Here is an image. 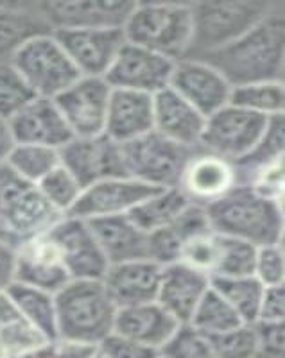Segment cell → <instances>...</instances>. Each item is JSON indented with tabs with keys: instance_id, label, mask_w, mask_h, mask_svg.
Returning a JSON list of instances; mask_svg holds the SVG:
<instances>
[{
	"instance_id": "cell-41",
	"label": "cell",
	"mask_w": 285,
	"mask_h": 358,
	"mask_svg": "<svg viewBox=\"0 0 285 358\" xmlns=\"http://www.w3.org/2000/svg\"><path fill=\"white\" fill-rule=\"evenodd\" d=\"M253 276L264 287L285 285V252L284 244H271L257 248Z\"/></svg>"
},
{
	"instance_id": "cell-31",
	"label": "cell",
	"mask_w": 285,
	"mask_h": 358,
	"mask_svg": "<svg viewBox=\"0 0 285 358\" xmlns=\"http://www.w3.org/2000/svg\"><path fill=\"white\" fill-rule=\"evenodd\" d=\"M230 104L258 115L273 118L285 113V86L284 81L249 83V85L232 88Z\"/></svg>"
},
{
	"instance_id": "cell-19",
	"label": "cell",
	"mask_w": 285,
	"mask_h": 358,
	"mask_svg": "<svg viewBox=\"0 0 285 358\" xmlns=\"http://www.w3.org/2000/svg\"><path fill=\"white\" fill-rule=\"evenodd\" d=\"M13 143H29L62 149L74 138L65 118L57 110L53 99L33 97L8 120Z\"/></svg>"
},
{
	"instance_id": "cell-30",
	"label": "cell",
	"mask_w": 285,
	"mask_h": 358,
	"mask_svg": "<svg viewBox=\"0 0 285 358\" xmlns=\"http://www.w3.org/2000/svg\"><path fill=\"white\" fill-rule=\"evenodd\" d=\"M188 199L178 187L160 188L155 194L139 203L127 213L144 233L156 231L160 228H167L174 222L176 217L188 206Z\"/></svg>"
},
{
	"instance_id": "cell-6",
	"label": "cell",
	"mask_w": 285,
	"mask_h": 358,
	"mask_svg": "<svg viewBox=\"0 0 285 358\" xmlns=\"http://www.w3.org/2000/svg\"><path fill=\"white\" fill-rule=\"evenodd\" d=\"M65 215L50 206L36 185H31L0 165V242L17 249L47 233Z\"/></svg>"
},
{
	"instance_id": "cell-23",
	"label": "cell",
	"mask_w": 285,
	"mask_h": 358,
	"mask_svg": "<svg viewBox=\"0 0 285 358\" xmlns=\"http://www.w3.org/2000/svg\"><path fill=\"white\" fill-rule=\"evenodd\" d=\"M210 290V278L188 265L172 264L162 267L156 303L169 312L179 324L188 322L192 312Z\"/></svg>"
},
{
	"instance_id": "cell-49",
	"label": "cell",
	"mask_w": 285,
	"mask_h": 358,
	"mask_svg": "<svg viewBox=\"0 0 285 358\" xmlns=\"http://www.w3.org/2000/svg\"><path fill=\"white\" fill-rule=\"evenodd\" d=\"M50 344H53V342H50ZM50 344H45V346H40V348H34V350L24 351V353L13 355V357H9V358H49Z\"/></svg>"
},
{
	"instance_id": "cell-46",
	"label": "cell",
	"mask_w": 285,
	"mask_h": 358,
	"mask_svg": "<svg viewBox=\"0 0 285 358\" xmlns=\"http://www.w3.org/2000/svg\"><path fill=\"white\" fill-rule=\"evenodd\" d=\"M17 273V249L0 242V294L8 292L15 283Z\"/></svg>"
},
{
	"instance_id": "cell-42",
	"label": "cell",
	"mask_w": 285,
	"mask_h": 358,
	"mask_svg": "<svg viewBox=\"0 0 285 358\" xmlns=\"http://www.w3.org/2000/svg\"><path fill=\"white\" fill-rule=\"evenodd\" d=\"M183 242L172 231L171 226L147 233V260L155 262L160 267L178 264L181 258Z\"/></svg>"
},
{
	"instance_id": "cell-1",
	"label": "cell",
	"mask_w": 285,
	"mask_h": 358,
	"mask_svg": "<svg viewBox=\"0 0 285 358\" xmlns=\"http://www.w3.org/2000/svg\"><path fill=\"white\" fill-rule=\"evenodd\" d=\"M200 59L210 63L217 72L223 73L232 88L249 83L284 81V4L277 2L267 17L258 22L244 36Z\"/></svg>"
},
{
	"instance_id": "cell-38",
	"label": "cell",
	"mask_w": 285,
	"mask_h": 358,
	"mask_svg": "<svg viewBox=\"0 0 285 358\" xmlns=\"http://www.w3.org/2000/svg\"><path fill=\"white\" fill-rule=\"evenodd\" d=\"M214 358H258L257 331L253 324H241L226 334L210 337Z\"/></svg>"
},
{
	"instance_id": "cell-5",
	"label": "cell",
	"mask_w": 285,
	"mask_h": 358,
	"mask_svg": "<svg viewBox=\"0 0 285 358\" xmlns=\"http://www.w3.org/2000/svg\"><path fill=\"white\" fill-rule=\"evenodd\" d=\"M123 31L130 43L179 62L192 40L190 2H134Z\"/></svg>"
},
{
	"instance_id": "cell-8",
	"label": "cell",
	"mask_w": 285,
	"mask_h": 358,
	"mask_svg": "<svg viewBox=\"0 0 285 358\" xmlns=\"http://www.w3.org/2000/svg\"><path fill=\"white\" fill-rule=\"evenodd\" d=\"M120 147L127 178L153 188L178 187L185 163L194 151L163 138L155 129Z\"/></svg>"
},
{
	"instance_id": "cell-47",
	"label": "cell",
	"mask_w": 285,
	"mask_h": 358,
	"mask_svg": "<svg viewBox=\"0 0 285 358\" xmlns=\"http://www.w3.org/2000/svg\"><path fill=\"white\" fill-rule=\"evenodd\" d=\"M97 351L95 346L81 344V342L54 341L50 344L49 358H92Z\"/></svg>"
},
{
	"instance_id": "cell-24",
	"label": "cell",
	"mask_w": 285,
	"mask_h": 358,
	"mask_svg": "<svg viewBox=\"0 0 285 358\" xmlns=\"http://www.w3.org/2000/svg\"><path fill=\"white\" fill-rule=\"evenodd\" d=\"M153 131V95L111 88L104 134L117 143H127Z\"/></svg>"
},
{
	"instance_id": "cell-34",
	"label": "cell",
	"mask_w": 285,
	"mask_h": 358,
	"mask_svg": "<svg viewBox=\"0 0 285 358\" xmlns=\"http://www.w3.org/2000/svg\"><path fill=\"white\" fill-rule=\"evenodd\" d=\"M188 324L194 326L197 331L207 337H216V335L226 334L244 322L237 315L235 310L210 287L203 299L197 303L196 310L192 312Z\"/></svg>"
},
{
	"instance_id": "cell-17",
	"label": "cell",
	"mask_w": 285,
	"mask_h": 358,
	"mask_svg": "<svg viewBox=\"0 0 285 358\" xmlns=\"http://www.w3.org/2000/svg\"><path fill=\"white\" fill-rule=\"evenodd\" d=\"M237 185L239 179L232 162L197 147L185 163L178 188L188 203L207 208L232 192Z\"/></svg>"
},
{
	"instance_id": "cell-14",
	"label": "cell",
	"mask_w": 285,
	"mask_h": 358,
	"mask_svg": "<svg viewBox=\"0 0 285 358\" xmlns=\"http://www.w3.org/2000/svg\"><path fill=\"white\" fill-rule=\"evenodd\" d=\"M111 86L101 78H79L53 99L74 136L104 133Z\"/></svg>"
},
{
	"instance_id": "cell-44",
	"label": "cell",
	"mask_w": 285,
	"mask_h": 358,
	"mask_svg": "<svg viewBox=\"0 0 285 358\" xmlns=\"http://www.w3.org/2000/svg\"><path fill=\"white\" fill-rule=\"evenodd\" d=\"M258 358L285 357V322H255Z\"/></svg>"
},
{
	"instance_id": "cell-35",
	"label": "cell",
	"mask_w": 285,
	"mask_h": 358,
	"mask_svg": "<svg viewBox=\"0 0 285 358\" xmlns=\"http://www.w3.org/2000/svg\"><path fill=\"white\" fill-rule=\"evenodd\" d=\"M36 187L41 192V196L45 197V201L60 215H69L83 194V187L78 183V179L74 178L62 163L50 174L45 176Z\"/></svg>"
},
{
	"instance_id": "cell-18",
	"label": "cell",
	"mask_w": 285,
	"mask_h": 358,
	"mask_svg": "<svg viewBox=\"0 0 285 358\" xmlns=\"http://www.w3.org/2000/svg\"><path fill=\"white\" fill-rule=\"evenodd\" d=\"M160 188L147 187L131 178L104 179L95 185L83 188L78 204L69 215L85 220L102 219V217L127 215L146 197Z\"/></svg>"
},
{
	"instance_id": "cell-26",
	"label": "cell",
	"mask_w": 285,
	"mask_h": 358,
	"mask_svg": "<svg viewBox=\"0 0 285 358\" xmlns=\"http://www.w3.org/2000/svg\"><path fill=\"white\" fill-rule=\"evenodd\" d=\"M86 222L101 245L108 267L147 258V233H144L127 215L102 217Z\"/></svg>"
},
{
	"instance_id": "cell-25",
	"label": "cell",
	"mask_w": 285,
	"mask_h": 358,
	"mask_svg": "<svg viewBox=\"0 0 285 358\" xmlns=\"http://www.w3.org/2000/svg\"><path fill=\"white\" fill-rule=\"evenodd\" d=\"M178 326L179 322L171 313L151 301L118 308L113 331L160 351Z\"/></svg>"
},
{
	"instance_id": "cell-15",
	"label": "cell",
	"mask_w": 285,
	"mask_h": 358,
	"mask_svg": "<svg viewBox=\"0 0 285 358\" xmlns=\"http://www.w3.org/2000/svg\"><path fill=\"white\" fill-rule=\"evenodd\" d=\"M134 2L106 0H54L38 2V9L53 33L69 29H123Z\"/></svg>"
},
{
	"instance_id": "cell-40",
	"label": "cell",
	"mask_w": 285,
	"mask_h": 358,
	"mask_svg": "<svg viewBox=\"0 0 285 358\" xmlns=\"http://www.w3.org/2000/svg\"><path fill=\"white\" fill-rule=\"evenodd\" d=\"M217 257H219V235L208 231L185 242L179 262L207 274L208 278H212L217 265Z\"/></svg>"
},
{
	"instance_id": "cell-20",
	"label": "cell",
	"mask_w": 285,
	"mask_h": 358,
	"mask_svg": "<svg viewBox=\"0 0 285 358\" xmlns=\"http://www.w3.org/2000/svg\"><path fill=\"white\" fill-rule=\"evenodd\" d=\"M15 281L50 294L60 292L69 283L70 276L49 231L18 245Z\"/></svg>"
},
{
	"instance_id": "cell-22",
	"label": "cell",
	"mask_w": 285,
	"mask_h": 358,
	"mask_svg": "<svg viewBox=\"0 0 285 358\" xmlns=\"http://www.w3.org/2000/svg\"><path fill=\"white\" fill-rule=\"evenodd\" d=\"M162 267L155 262L131 260L110 265L102 278L108 294L118 308L156 301Z\"/></svg>"
},
{
	"instance_id": "cell-16",
	"label": "cell",
	"mask_w": 285,
	"mask_h": 358,
	"mask_svg": "<svg viewBox=\"0 0 285 358\" xmlns=\"http://www.w3.org/2000/svg\"><path fill=\"white\" fill-rule=\"evenodd\" d=\"M169 88L196 108L203 117H210L230 104L232 85L210 63L196 57H183L174 63Z\"/></svg>"
},
{
	"instance_id": "cell-3",
	"label": "cell",
	"mask_w": 285,
	"mask_h": 358,
	"mask_svg": "<svg viewBox=\"0 0 285 358\" xmlns=\"http://www.w3.org/2000/svg\"><path fill=\"white\" fill-rule=\"evenodd\" d=\"M56 296V341L97 348L113 334L118 306L102 280H70Z\"/></svg>"
},
{
	"instance_id": "cell-27",
	"label": "cell",
	"mask_w": 285,
	"mask_h": 358,
	"mask_svg": "<svg viewBox=\"0 0 285 358\" xmlns=\"http://www.w3.org/2000/svg\"><path fill=\"white\" fill-rule=\"evenodd\" d=\"M47 33H53V29L38 9V2L0 4V65L11 63L25 41Z\"/></svg>"
},
{
	"instance_id": "cell-37",
	"label": "cell",
	"mask_w": 285,
	"mask_h": 358,
	"mask_svg": "<svg viewBox=\"0 0 285 358\" xmlns=\"http://www.w3.org/2000/svg\"><path fill=\"white\" fill-rule=\"evenodd\" d=\"M163 358H214L210 337L188 322L179 324L158 351Z\"/></svg>"
},
{
	"instance_id": "cell-50",
	"label": "cell",
	"mask_w": 285,
	"mask_h": 358,
	"mask_svg": "<svg viewBox=\"0 0 285 358\" xmlns=\"http://www.w3.org/2000/svg\"><path fill=\"white\" fill-rule=\"evenodd\" d=\"M92 358H106V357H104V355H102L101 351L97 350V351H95V355H94V357H92Z\"/></svg>"
},
{
	"instance_id": "cell-7",
	"label": "cell",
	"mask_w": 285,
	"mask_h": 358,
	"mask_svg": "<svg viewBox=\"0 0 285 358\" xmlns=\"http://www.w3.org/2000/svg\"><path fill=\"white\" fill-rule=\"evenodd\" d=\"M11 66L34 97L56 99L81 78L53 33L25 41L13 56Z\"/></svg>"
},
{
	"instance_id": "cell-29",
	"label": "cell",
	"mask_w": 285,
	"mask_h": 358,
	"mask_svg": "<svg viewBox=\"0 0 285 358\" xmlns=\"http://www.w3.org/2000/svg\"><path fill=\"white\" fill-rule=\"evenodd\" d=\"M284 143H285V122L284 115L269 118L262 138L253 147L251 151L239 159L235 165L239 185H248L255 176L274 163L284 162Z\"/></svg>"
},
{
	"instance_id": "cell-4",
	"label": "cell",
	"mask_w": 285,
	"mask_h": 358,
	"mask_svg": "<svg viewBox=\"0 0 285 358\" xmlns=\"http://www.w3.org/2000/svg\"><path fill=\"white\" fill-rule=\"evenodd\" d=\"M277 2L217 0L190 2L192 40L185 57H204L228 47L264 20Z\"/></svg>"
},
{
	"instance_id": "cell-32",
	"label": "cell",
	"mask_w": 285,
	"mask_h": 358,
	"mask_svg": "<svg viewBox=\"0 0 285 358\" xmlns=\"http://www.w3.org/2000/svg\"><path fill=\"white\" fill-rule=\"evenodd\" d=\"M210 287L228 303L244 324H255L264 285L255 276L212 278Z\"/></svg>"
},
{
	"instance_id": "cell-12",
	"label": "cell",
	"mask_w": 285,
	"mask_h": 358,
	"mask_svg": "<svg viewBox=\"0 0 285 358\" xmlns=\"http://www.w3.org/2000/svg\"><path fill=\"white\" fill-rule=\"evenodd\" d=\"M174 63L172 59L126 41L108 70L104 81L113 90L156 95L171 85Z\"/></svg>"
},
{
	"instance_id": "cell-36",
	"label": "cell",
	"mask_w": 285,
	"mask_h": 358,
	"mask_svg": "<svg viewBox=\"0 0 285 358\" xmlns=\"http://www.w3.org/2000/svg\"><path fill=\"white\" fill-rule=\"evenodd\" d=\"M255 257H257L255 245L219 235V257H217V265L212 278L253 276Z\"/></svg>"
},
{
	"instance_id": "cell-28",
	"label": "cell",
	"mask_w": 285,
	"mask_h": 358,
	"mask_svg": "<svg viewBox=\"0 0 285 358\" xmlns=\"http://www.w3.org/2000/svg\"><path fill=\"white\" fill-rule=\"evenodd\" d=\"M8 297L17 313L31 328L38 331L45 341L57 338L56 326V296L36 287L13 283L8 289Z\"/></svg>"
},
{
	"instance_id": "cell-13",
	"label": "cell",
	"mask_w": 285,
	"mask_h": 358,
	"mask_svg": "<svg viewBox=\"0 0 285 358\" xmlns=\"http://www.w3.org/2000/svg\"><path fill=\"white\" fill-rule=\"evenodd\" d=\"M53 34L83 78H106L126 43L123 29H69Z\"/></svg>"
},
{
	"instance_id": "cell-10",
	"label": "cell",
	"mask_w": 285,
	"mask_h": 358,
	"mask_svg": "<svg viewBox=\"0 0 285 358\" xmlns=\"http://www.w3.org/2000/svg\"><path fill=\"white\" fill-rule=\"evenodd\" d=\"M60 162L83 188L104 179L127 178L120 143L97 136H74L60 149Z\"/></svg>"
},
{
	"instance_id": "cell-2",
	"label": "cell",
	"mask_w": 285,
	"mask_h": 358,
	"mask_svg": "<svg viewBox=\"0 0 285 358\" xmlns=\"http://www.w3.org/2000/svg\"><path fill=\"white\" fill-rule=\"evenodd\" d=\"M214 233L255 248L284 244V201L267 197L248 185H237L232 192L207 206Z\"/></svg>"
},
{
	"instance_id": "cell-43",
	"label": "cell",
	"mask_w": 285,
	"mask_h": 358,
	"mask_svg": "<svg viewBox=\"0 0 285 358\" xmlns=\"http://www.w3.org/2000/svg\"><path fill=\"white\" fill-rule=\"evenodd\" d=\"M97 350L101 351L106 358H156L158 357V351L153 350V348L146 346V344H140V342L133 341V338H127L124 335L118 334H110L104 341L97 346Z\"/></svg>"
},
{
	"instance_id": "cell-11",
	"label": "cell",
	"mask_w": 285,
	"mask_h": 358,
	"mask_svg": "<svg viewBox=\"0 0 285 358\" xmlns=\"http://www.w3.org/2000/svg\"><path fill=\"white\" fill-rule=\"evenodd\" d=\"M70 280H102L108 262L85 219L65 215L49 229Z\"/></svg>"
},
{
	"instance_id": "cell-21",
	"label": "cell",
	"mask_w": 285,
	"mask_h": 358,
	"mask_svg": "<svg viewBox=\"0 0 285 358\" xmlns=\"http://www.w3.org/2000/svg\"><path fill=\"white\" fill-rule=\"evenodd\" d=\"M207 117L179 97L174 90L165 88L153 95V129L163 138L185 149H197Z\"/></svg>"
},
{
	"instance_id": "cell-48",
	"label": "cell",
	"mask_w": 285,
	"mask_h": 358,
	"mask_svg": "<svg viewBox=\"0 0 285 358\" xmlns=\"http://www.w3.org/2000/svg\"><path fill=\"white\" fill-rule=\"evenodd\" d=\"M13 145H15V143H13L8 122L0 118V165L6 162V158H8V155H9V151H11Z\"/></svg>"
},
{
	"instance_id": "cell-9",
	"label": "cell",
	"mask_w": 285,
	"mask_h": 358,
	"mask_svg": "<svg viewBox=\"0 0 285 358\" xmlns=\"http://www.w3.org/2000/svg\"><path fill=\"white\" fill-rule=\"evenodd\" d=\"M269 118L248 113L241 108L226 104L207 117L200 147L228 162L244 158L264 134Z\"/></svg>"
},
{
	"instance_id": "cell-45",
	"label": "cell",
	"mask_w": 285,
	"mask_h": 358,
	"mask_svg": "<svg viewBox=\"0 0 285 358\" xmlns=\"http://www.w3.org/2000/svg\"><path fill=\"white\" fill-rule=\"evenodd\" d=\"M255 322H285V285L264 287Z\"/></svg>"
},
{
	"instance_id": "cell-51",
	"label": "cell",
	"mask_w": 285,
	"mask_h": 358,
	"mask_svg": "<svg viewBox=\"0 0 285 358\" xmlns=\"http://www.w3.org/2000/svg\"><path fill=\"white\" fill-rule=\"evenodd\" d=\"M156 358H163V357H162V355H160V353H158V357H156Z\"/></svg>"
},
{
	"instance_id": "cell-39",
	"label": "cell",
	"mask_w": 285,
	"mask_h": 358,
	"mask_svg": "<svg viewBox=\"0 0 285 358\" xmlns=\"http://www.w3.org/2000/svg\"><path fill=\"white\" fill-rule=\"evenodd\" d=\"M33 92L27 88L11 63L0 65V118L8 122L33 99Z\"/></svg>"
},
{
	"instance_id": "cell-33",
	"label": "cell",
	"mask_w": 285,
	"mask_h": 358,
	"mask_svg": "<svg viewBox=\"0 0 285 358\" xmlns=\"http://www.w3.org/2000/svg\"><path fill=\"white\" fill-rule=\"evenodd\" d=\"M60 151L53 147L15 143L6 158L4 165L20 179L38 185L47 174L60 165Z\"/></svg>"
}]
</instances>
